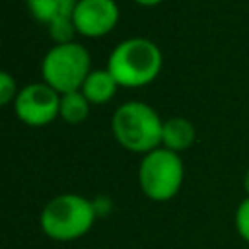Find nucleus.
Masks as SVG:
<instances>
[{"instance_id": "obj_1", "label": "nucleus", "mask_w": 249, "mask_h": 249, "mask_svg": "<svg viewBox=\"0 0 249 249\" xmlns=\"http://www.w3.org/2000/svg\"><path fill=\"white\" fill-rule=\"evenodd\" d=\"M163 66L160 47L148 37H128L113 47L107 58V70L119 86L142 88L152 84Z\"/></svg>"}, {"instance_id": "obj_2", "label": "nucleus", "mask_w": 249, "mask_h": 249, "mask_svg": "<svg viewBox=\"0 0 249 249\" xmlns=\"http://www.w3.org/2000/svg\"><path fill=\"white\" fill-rule=\"evenodd\" d=\"M95 220L91 198L78 193H62L43 206L39 228L53 241H76L93 228Z\"/></svg>"}, {"instance_id": "obj_3", "label": "nucleus", "mask_w": 249, "mask_h": 249, "mask_svg": "<svg viewBox=\"0 0 249 249\" xmlns=\"http://www.w3.org/2000/svg\"><path fill=\"white\" fill-rule=\"evenodd\" d=\"M163 119L144 101H124L111 117V132L119 146L134 154H148L161 146Z\"/></svg>"}, {"instance_id": "obj_4", "label": "nucleus", "mask_w": 249, "mask_h": 249, "mask_svg": "<svg viewBox=\"0 0 249 249\" xmlns=\"http://www.w3.org/2000/svg\"><path fill=\"white\" fill-rule=\"evenodd\" d=\"M185 181V163L181 154L163 146L142 156L138 165V185L146 198L167 202L181 191Z\"/></svg>"}, {"instance_id": "obj_5", "label": "nucleus", "mask_w": 249, "mask_h": 249, "mask_svg": "<svg viewBox=\"0 0 249 249\" xmlns=\"http://www.w3.org/2000/svg\"><path fill=\"white\" fill-rule=\"evenodd\" d=\"M91 72L89 51L78 43L53 45L41 60V78L60 95L82 88L84 80Z\"/></svg>"}, {"instance_id": "obj_6", "label": "nucleus", "mask_w": 249, "mask_h": 249, "mask_svg": "<svg viewBox=\"0 0 249 249\" xmlns=\"http://www.w3.org/2000/svg\"><path fill=\"white\" fill-rule=\"evenodd\" d=\"M60 93L45 82H31L23 86L16 99L14 111L27 126H47L58 117Z\"/></svg>"}, {"instance_id": "obj_7", "label": "nucleus", "mask_w": 249, "mask_h": 249, "mask_svg": "<svg viewBox=\"0 0 249 249\" xmlns=\"http://www.w3.org/2000/svg\"><path fill=\"white\" fill-rule=\"evenodd\" d=\"M119 4L115 0H78L72 21L78 35L84 37H103L119 21Z\"/></svg>"}, {"instance_id": "obj_8", "label": "nucleus", "mask_w": 249, "mask_h": 249, "mask_svg": "<svg viewBox=\"0 0 249 249\" xmlns=\"http://www.w3.org/2000/svg\"><path fill=\"white\" fill-rule=\"evenodd\" d=\"M196 140L195 124L185 117H171L163 121L161 128V146L171 152H185L189 150Z\"/></svg>"}, {"instance_id": "obj_9", "label": "nucleus", "mask_w": 249, "mask_h": 249, "mask_svg": "<svg viewBox=\"0 0 249 249\" xmlns=\"http://www.w3.org/2000/svg\"><path fill=\"white\" fill-rule=\"evenodd\" d=\"M117 88H119V84L107 68H95L88 74L80 91L88 97V101L91 105H101V103H107L109 99H113Z\"/></svg>"}, {"instance_id": "obj_10", "label": "nucleus", "mask_w": 249, "mask_h": 249, "mask_svg": "<svg viewBox=\"0 0 249 249\" xmlns=\"http://www.w3.org/2000/svg\"><path fill=\"white\" fill-rule=\"evenodd\" d=\"M25 4H27L29 14L37 21L49 25L56 19L72 18V12L78 0H25Z\"/></svg>"}, {"instance_id": "obj_11", "label": "nucleus", "mask_w": 249, "mask_h": 249, "mask_svg": "<svg viewBox=\"0 0 249 249\" xmlns=\"http://www.w3.org/2000/svg\"><path fill=\"white\" fill-rule=\"evenodd\" d=\"M89 101L88 97L76 89V91H68L60 95V109H58V117L68 123V124H80L88 119L89 115Z\"/></svg>"}, {"instance_id": "obj_12", "label": "nucleus", "mask_w": 249, "mask_h": 249, "mask_svg": "<svg viewBox=\"0 0 249 249\" xmlns=\"http://www.w3.org/2000/svg\"><path fill=\"white\" fill-rule=\"evenodd\" d=\"M47 27H49V35H51V39L54 41V45L72 43V41H74V35L78 33V31H76V27H74L72 18H62V19H56V21L49 23Z\"/></svg>"}, {"instance_id": "obj_13", "label": "nucleus", "mask_w": 249, "mask_h": 249, "mask_svg": "<svg viewBox=\"0 0 249 249\" xmlns=\"http://www.w3.org/2000/svg\"><path fill=\"white\" fill-rule=\"evenodd\" d=\"M233 228L237 231V235L249 243V196H245L237 208H235V214H233Z\"/></svg>"}, {"instance_id": "obj_14", "label": "nucleus", "mask_w": 249, "mask_h": 249, "mask_svg": "<svg viewBox=\"0 0 249 249\" xmlns=\"http://www.w3.org/2000/svg\"><path fill=\"white\" fill-rule=\"evenodd\" d=\"M18 91H19V89H18L16 78H14L10 72L2 70V72H0V103H2V105H8L10 101L16 99Z\"/></svg>"}, {"instance_id": "obj_15", "label": "nucleus", "mask_w": 249, "mask_h": 249, "mask_svg": "<svg viewBox=\"0 0 249 249\" xmlns=\"http://www.w3.org/2000/svg\"><path fill=\"white\" fill-rule=\"evenodd\" d=\"M91 202H93V208H95L97 218H99V216H107V214L111 212V208H113L111 198H109V196H105V195H97V196H93V198H91Z\"/></svg>"}, {"instance_id": "obj_16", "label": "nucleus", "mask_w": 249, "mask_h": 249, "mask_svg": "<svg viewBox=\"0 0 249 249\" xmlns=\"http://www.w3.org/2000/svg\"><path fill=\"white\" fill-rule=\"evenodd\" d=\"M136 4H140V6H146V8H150V6H158V4H161L163 0H134Z\"/></svg>"}, {"instance_id": "obj_17", "label": "nucleus", "mask_w": 249, "mask_h": 249, "mask_svg": "<svg viewBox=\"0 0 249 249\" xmlns=\"http://www.w3.org/2000/svg\"><path fill=\"white\" fill-rule=\"evenodd\" d=\"M243 189H245V193H247V196H249V167H247V171H245V175H243Z\"/></svg>"}]
</instances>
